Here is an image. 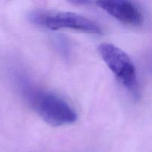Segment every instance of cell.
Returning a JSON list of instances; mask_svg holds the SVG:
<instances>
[{
  "instance_id": "1",
  "label": "cell",
  "mask_w": 152,
  "mask_h": 152,
  "mask_svg": "<svg viewBox=\"0 0 152 152\" xmlns=\"http://www.w3.org/2000/svg\"><path fill=\"white\" fill-rule=\"evenodd\" d=\"M19 84L27 102L48 124L62 126L77 121L76 111L62 97L52 92L34 87L28 81L20 80Z\"/></svg>"
},
{
  "instance_id": "2",
  "label": "cell",
  "mask_w": 152,
  "mask_h": 152,
  "mask_svg": "<svg viewBox=\"0 0 152 152\" xmlns=\"http://www.w3.org/2000/svg\"><path fill=\"white\" fill-rule=\"evenodd\" d=\"M28 19L37 26L51 31L69 29L90 34L102 33L96 22L73 12L37 10L28 14Z\"/></svg>"
},
{
  "instance_id": "3",
  "label": "cell",
  "mask_w": 152,
  "mask_h": 152,
  "mask_svg": "<svg viewBox=\"0 0 152 152\" xmlns=\"http://www.w3.org/2000/svg\"><path fill=\"white\" fill-rule=\"evenodd\" d=\"M102 60L116 78L133 96L138 94L136 68L130 56L120 48L111 43H102L99 46Z\"/></svg>"
},
{
  "instance_id": "4",
  "label": "cell",
  "mask_w": 152,
  "mask_h": 152,
  "mask_svg": "<svg viewBox=\"0 0 152 152\" xmlns=\"http://www.w3.org/2000/svg\"><path fill=\"white\" fill-rule=\"evenodd\" d=\"M96 4L99 8L125 25L137 27L143 23L144 16L142 11L132 1L102 0L96 1Z\"/></svg>"
}]
</instances>
